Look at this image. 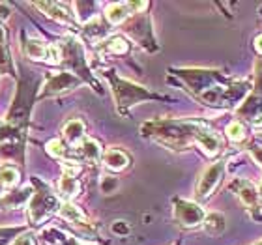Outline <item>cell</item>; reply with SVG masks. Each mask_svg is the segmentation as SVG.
Wrapping results in <instances>:
<instances>
[{
	"label": "cell",
	"mask_w": 262,
	"mask_h": 245,
	"mask_svg": "<svg viewBox=\"0 0 262 245\" xmlns=\"http://www.w3.org/2000/svg\"><path fill=\"white\" fill-rule=\"evenodd\" d=\"M0 167H2V165H0Z\"/></svg>",
	"instance_id": "ab89813d"
},
{
	"label": "cell",
	"mask_w": 262,
	"mask_h": 245,
	"mask_svg": "<svg viewBox=\"0 0 262 245\" xmlns=\"http://www.w3.org/2000/svg\"><path fill=\"white\" fill-rule=\"evenodd\" d=\"M116 187H118V180L113 178V176H105L103 180H101V191L103 193H113Z\"/></svg>",
	"instance_id": "1f68e13d"
},
{
	"label": "cell",
	"mask_w": 262,
	"mask_h": 245,
	"mask_svg": "<svg viewBox=\"0 0 262 245\" xmlns=\"http://www.w3.org/2000/svg\"><path fill=\"white\" fill-rule=\"evenodd\" d=\"M11 75L15 77V65L11 60V53H10V45H8V34H6L4 21L0 19V75Z\"/></svg>",
	"instance_id": "d6986e66"
},
{
	"label": "cell",
	"mask_w": 262,
	"mask_h": 245,
	"mask_svg": "<svg viewBox=\"0 0 262 245\" xmlns=\"http://www.w3.org/2000/svg\"><path fill=\"white\" fill-rule=\"evenodd\" d=\"M251 152H253V155H255V158H257L258 161H260V165H262V150H260V152H258V150H251Z\"/></svg>",
	"instance_id": "e575fe53"
},
{
	"label": "cell",
	"mask_w": 262,
	"mask_h": 245,
	"mask_svg": "<svg viewBox=\"0 0 262 245\" xmlns=\"http://www.w3.org/2000/svg\"><path fill=\"white\" fill-rule=\"evenodd\" d=\"M56 47L60 51V65L64 68L66 71H71L73 75H77L82 82H88L92 84L94 90H99L98 81L94 79L92 71L88 68L86 58H84V51H82L81 41L73 36H64L56 41Z\"/></svg>",
	"instance_id": "5b68a950"
},
{
	"label": "cell",
	"mask_w": 262,
	"mask_h": 245,
	"mask_svg": "<svg viewBox=\"0 0 262 245\" xmlns=\"http://www.w3.org/2000/svg\"><path fill=\"white\" fill-rule=\"evenodd\" d=\"M34 8H38L43 15H47L53 21L60 23V25H68V27H73L75 25V19L71 15L70 6L66 2H34Z\"/></svg>",
	"instance_id": "7c38bea8"
},
{
	"label": "cell",
	"mask_w": 262,
	"mask_h": 245,
	"mask_svg": "<svg viewBox=\"0 0 262 245\" xmlns=\"http://www.w3.org/2000/svg\"><path fill=\"white\" fill-rule=\"evenodd\" d=\"M131 15H133V13H131L129 2H115V4H109L105 8V19H107V23L113 25V27L126 23Z\"/></svg>",
	"instance_id": "44dd1931"
},
{
	"label": "cell",
	"mask_w": 262,
	"mask_h": 245,
	"mask_svg": "<svg viewBox=\"0 0 262 245\" xmlns=\"http://www.w3.org/2000/svg\"><path fill=\"white\" fill-rule=\"evenodd\" d=\"M258 196H260V198H262V180H260V185H258Z\"/></svg>",
	"instance_id": "d590c367"
},
{
	"label": "cell",
	"mask_w": 262,
	"mask_h": 245,
	"mask_svg": "<svg viewBox=\"0 0 262 245\" xmlns=\"http://www.w3.org/2000/svg\"><path fill=\"white\" fill-rule=\"evenodd\" d=\"M45 148H47V152L56 159H66L68 158V152H70L68 146H66V142L60 141V139H53V141H49Z\"/></svg>",
	"instance_id": "83f0119b"
},
{
	"label": "cell",
	"mask_w": 262,
	"mask_h": 245,
	"mask_svg": "<svg viewBox=\"0 0 262 245\" xmlns=\"http://www.w3.org/2000/svg\"><path fill=\"white\" fill-rule=\"evenodd\" d=\"M84 131H86V125L81 118H71L62 127V139L71 146H77L84 139Z\"/></svg>",
	"instance_id": "ffe728a7"
},
{
	"label": "cell",
	"mask_w": 262,
	"mask_h": 245,
	"mask_svg": "<svg viewBox=\"0 0 262 245\" xmlns=\"http://www.w3.org/2000/svg\"><path fill=\"white\" fill-rule=\"evenodd\" d=\"M2 125H4V120H0V129H2Z\"/></svg>",
	"instance_id": "8d00e7d4"
},
{
	"label": "cell",
	"mask_w": 262,
	"mask_h": 245,
	"mask_svg": "<svg viewBox=\"0 0 262 245\" xmlns=\"http://www.w3.org/2000/svg\"><path fill=\"white\" fill-rule=\"evenodd\" d=\"M21 53L32 62H45L51 65H60V51L56 43H47L43 39L32 38L27 32H21Z\"/></svg>",
	"instance_id": "52a82bcc"
},
{
	"label": "cell",
	"mask_w": 262,
	"mask_h": 245,
	"mask_svg": "<svg viewBox=\"0 0 262 245\" xmlns=\"http://www.w3.org/2000/svg\"><path fill=\"white\" fill-rule=\"evenodd\" d=\"M223 172H225V161H215V163H212L202 172L195 187V196L199 201H204V198H208V196L212 195L213 189L221 184Z\"/></svg>",
	"instance_id": "8fae6325"
},
{
	"label": "cell",
	"mask_w": 262,
	"mask_h": 245,
	"mask_svg": "<svg viewBox=\"0 0 262 245\" xmlns=\"http://www.w3.org/2000/svg\"><path fill=\"white\" fill-rule=\"evenodd\" d=\"M227 137L234 142L244 141V137H246V127H244L240 122H230V124L227 125Z\"/></svg>",
	"instance_id": "f546056e"
},
{
	"label": "cell",
	"mask_w": 262,
	"mask_h": 245,
	"mask_svg": "<svg viewBox=\"0 0 262 245\" xmlns=\"http://www.w3.org/2000/svg\"><path fill=\"white\" fill-rule=\"evenodd\" d=\"M82 32L86 34L90 39H94L96 43H101V38H103L105 34H107V28L103 27V23L99 21L98 17H92L90 21L84 23V28H82Z\"/></svg>",
	"instance_id": "484cf974"
},
{
	"label": "cell",
	"mask_w": 262,
	"mask_h": 245,
	"mask_svg": "<svg viewBox=\"0 0 262 245\" xmlns=\"http://www.w3.org/2000/svg\"><path fill=\"white\" fill-rule=\"evenodd\" d=\"M103 165L107 167L109 170L113 172H120V170H126L129 167L131 159L122 148H116V146H111L107 148L103 152Z\"/></svg>",
	"instance_id": "e0dca14e"
},
{
	"label": "cell",
	"mask_w": 262,
	"mask_h": 245,
	"mask_svg": "<svg viewBox=\"0 0 262 245\" xmlns=\"http://www.w3.org/2000/svg\"><path fill=\"white\" fill-rule=\"evenodd\" d=\"M253 245H262V241H257V243H253Z\"/></svg>",
	"instance_id": "74e56055"
},
{
	"label": "cell",
	"mask_w": 262,
	"mask_h": 245,
	"mask_svg": "<svg viewBox=\"0 0 262 245\" xmlns=\"http://www.w3.org/2000/svg\"><path fill=\"white\" fill-rule=\"evenodd\" d=\"M124 221H116L115 225H113V232H116V234H126V232H129V229L127 227H124Z\"/></svg>",
	"instance_id": "d6a6232c"
},
{
	"label": "cell",
	"mask_w": 262,
	"mask_h": 245,
	"mask_svg": "<svg viewBox=\"0 0 262 245\" xmlns=\"http://www.w3.org/2000/svg\"><path fill=\"white\" fill-rule=\"evenodd\" d=\"M32 193H34L32 185H27V187H23V189L6 193V195L0 198V210H13V208H19V206H27Z\"/></svg>",
	"instance_id": "ac0fdd59"
},
{
	"label": "cell",
	"mask_w": 262,
	"mask_h": 245,
	"mask_svg": "<svg viewBox=\"0 0 262 245\" xmlns=\"http://www.w3.org/2000/svg\"><path fill=\"white\" fill-rule=\"evenodd\" d=\"M202 122L196 120H150L141 125V133L161 142L172 150H184L195 142L196 129Z\"/></svg>",
	"instance_id": "7a4b0ae2"
},
{
	"label": "cell",
	"mask_w": 262,
	"mask_h": 245,
	"mask_svg": "<svg viewBox=\"0 0 262 245\" xmlns=\"http://www.w3.org/2000/svg\"><path fill=\"white\" fill-rule=\"evenodd\" d=\"M27 131H21L8 125L4 122L0 129V159L13 161L19 167H25V153H27Z\"/></svg>",
	"instance_id": "8992f818"
},
{
	"label": "cell",
	"mask_w": 262,
	"mask_h": 245,
	"mask_svg": "<svg viewBox=\"0 0 262 245\" xmlns=\"http://www.w3.org/2000/svg\"><path fill=\"white\" fill-rule=\"evenodd\" d=\"M58 215L62 219H66L68 223L75 225L82 230H92V225L88 221V217L82 213V210L79 206H75L73 202H62L60 210H58Z\"/></svg>",
	"instance_id": "2e32d148"
},
{
	"label": "cell",
	"mask_w": 262,
	"mask_h": 245,
	"mask_svg": "<svg viewBox=\"0 0 262 245\" xmlns=\"http://www.w3.org/2000/svg\"><path fill=\"white\" fill-rule=\"evenodd\" d=\"M174 245H180V243H174Z\"/></svg>",
	"instance_id": "f35d334b"
},
{
	"label": "cell",
	"mask_w": 262,
	"mask_h": 245,
	"mask_svg": "<svg viewBox=\"0 0 262 245\" xmlns=\"http://www.w3.org/2000/svg\"><path fill=\"white\" fill-rule=\"evenodd\" d=\"M172 215L174 221L184 229H193L204 223L206 212L201 208V204L191 201H184V198H174V208H172Z\"/></svg>",
	"instance_id": "30bf717a"
},
{
	"label": "cell",
	"mask_w": 262,
	"mask_h": 245,
	"mask_svg": "<svg viewBox=\"0 0 262 245\" xmlns=\"http://www.w3.org/2000/svg\"><path fill=\"white\" fill-rule=\"evenodd\" d=\"M133 19L126 25V30L127 36L135 39L137 43L144 47L146 51L150 53H156L159 49L158 41L154 38V30H152V19L146 15V13H133Z\"/></svg>",
	"instance_id": "ba28073f"
},
{
	"label": "cell",
	"mask_w": 262,
	"mask_h": 245,
	"mask_svg": "<svg viewBox=\"0 0 262 245\" xmlns=\"http://www.w3.org/2000/svg\"><path fill=\"white\" fill-rule=\"evenodd\" d=\"M195 142L202 148V150H204L206 155H210V158L217 155V153L223 150V141H221V137H219L213 129H210L206 124L199 125Z\"/></svg>",
	"instance_id": "4fadbf2b"
},
{
	"label": "cell",
	"mask_w": 262,
	"mask_h": 245,
	"mask_svg": "<svg viewBox=\"0 0 262 245\" xmlns=\"http://www.w3.org/2000/svg\"><path fill=\"white\" fill-rule=\"evenodd\" d=\"M28 227H0V245H11V241L23 232H27Z\"/></svg>",
	"instance_id": "4316f807"
},
{
	"label": "cell",
	"mask_w": 262,
	"mask_h": 245,
	"mask_svg": "<svg viewBox=\"0 0 262 245\" xmlns=\"http://www.w3.org/2000/svg\"><path fill=\"white\" fill-rule=\"evenodd\" d=\"M103 77H107L111 86V92L115 96V103L116 109L120 115L126 116L127 110L137 103H142V101H148V99H163L158 94L150 92L146 86H141L133 81H127V79H122L120 75H116L115 70H107L103 71Z\"/></svg>",
	"instance_id": "3957f363"
},
{
	"label": "cell",
	"mask_w": 262,
	"mask_h": 245,
	"mask_svg": "<svg viewBox=\"0 0 262 245\" xmlns=\"http://www.w3.org/2000/svg\"><path fill=\"white\" fill-rule=\"evenodd\" d=\"M11 245H36V240H34V234L30 230L23 232L21 236H17L15 240L11 241Z\"/></svg>",
	"instance_id": "4dcf8cb0"
},
{
	"label": "cell",
	"mask_w": 262,
	"mask_h": 245,
	"mask_svg": "<svg viewBox=\"0 0 262 245\" xmlns=\"http://www.w3.org/2000/svg\"><path fill=\"white\" fill-rule=\"evenodd\" d=\"M79 193H81V182L77 180V176L62 174L58 182V198H62L64 202H71Z\"/></svg>",
	"instance_id": "7402d4cb"
},
{
	"label": "cell",
	"mask_w": 262,
	"mask_h": 245,
	"mask_svg": "<svg viewBox=\"0 0 262 245\" xmlns=\"http://www.w3.org/2000/svg\"><path fill=\"white\" fill-rule=\"evenodd\" d=\"M242 113H246L249 118H257L262 113V98H249L242 107Z\"/></svg>",
	"instance_id": "f1b7e54d"
},
{
	"label": "cell",
	"mask_w": 262,
	"mask_h": 245,
	"mask_svg": "<svg viewBox=\"0 0 262 245\" xmlns=\"http://www.w3.org/2000/svg\"><path fill=\"white\" fill-rule=\"evenodd\" d=\"M98 49L107 55H126L129 51V43L122 36H113V38H107L101 43H98Z\"/></svg>",
	"instance_id": "603a6c76"
},
{
	"label": "cell",
	"mask_w": 262,
	"mask_h": 245,
	"mask_svg": "<svg viewBox=\"0 0 262 245\" xmlns=\"http://www.w3.org/2000/svg\"><path fill=\"white\" fill-rule=\"evenodd\" d=\"M82 81L77 75H73L71 71H58V73H51L47 75V79L41 84V90H39L38 99H45V98H53V96H60L73 90V88L81 86Z\"/></svg>",
	"instance_id": "9c48e42d"
},
{
	"label": "cell",
	"mask_w": 262,
	"mask_h": 245,
	"mask_svg": "<svg viewBox=\"0 0 262 245\" xmlns=\"http://www.w3.org/2000/svg\"><path fill=\"white\" fill-rule=\"evenodd\" d=\"M202 225H204V230H206L208 234L219 236L225 230V227H227V219H225L223 213L213 212V213H208Z\"/></svg>",
	"instance_id": "cb8c5ba5"
},
{
	"label": "cell",
	"mask_w": 262,
	"mask_h": 245,
	"mask_svg": "<svg viewBox=\"0 0 262 245\" xmlns=\"http://www.w3.org/2000/svg\"><path fill=\"white\" fill-rule=\"evenodd\" d=\"M232 193H234L238 198H240L244 204H246L249 210H253V208H257V201H258V191L257 187L251 184L249 180H234L232 184H230L229 187Z\"/></svg>",
	"instance_id": "5bb4252c"
},
{
	"label": "cell",
	"mask_w": 262,
	"mask_h": 245,
	"mask_svg": "<svg viewBox=\"0 0 262 245\" xmlns=\"http://www.w3.org/2000/svg\"><path fill=\"white\" fill-rule=\"evenodd\" d=\"M30 185L34 187V193L27 204V217H28V229L30 227H39L45 219H49L55 212L60 210V198L56 193H53L49 185L43 180H39L38 176L30 178Z\"/></svg>",
	"instance_id": "277c9868"
},
{
	"label": "cell",
	"mask_w": 262,
	"mask_h": 245,
	"mask_svg": "<svg viewBox=\"0 0 262 245\" xmlns=\"http://www.w3.org/2000/svg\"><path fill=\"white\" fill-rule=\"evenodd\" d=\"M21 172L19 169H15V165H2L0 167V185L6 189H13L19 184Z\"/></svg>",
	"instance_id": "d4e9b609"
},
{
	"label": "cell",
	"mask_w": 262,
	"mask_h": 245,
	"mask_svg": "<svg viewBox=\"0 0 262 245\" xmlns=\"http://www.w3.org/2000/svg\"><path fill=\"white\" fill-rule=\"evenodd\" d=\"M255 49H257L258 55H262V34L255 38Z\"/></svg>",
	"instance_id": "836d02e7"
},
{
	"label": "cell",
	"mask_w": 262,
	"mask_h": 245,
	"mask_svg": "<svg viewBox=\"0 0 262 245\" xmlns=\"http://www.w3.org/2000/svg\"><path fill=\"white\" fill-rule=\"evenodd\" d=\"M19 71L21 73H17L15 96H13V101H11L8 113H6L4 122L8 125H13L17 129L28 133L34 105L38 101L43 79L36 75V71H27L25 68H21Z\"/></svg>",
	"instance_id": "6da1fadb"
},
{
	"label": "cell",
	"mask_w": 262,
	"mask_h": 245,
	"mask_svg": "<svg viewBox=\"0 0 262 245\" xmlns=\"http://www.w3.org/2000/svg\"><path fill=\"white\" fill-rule=\"evenodd\" d=\"M75 148L77 158L81 159V161H86V163H98L99 159L103 158V148L92 137H84Z\"/></svg>",
	"instance_id": "9a60e30c"
}]
</instances>
